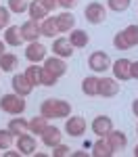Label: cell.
I'll use <instances>...</instances> for the list:
<instances>
[{
    "label": "cell",
    "instance_id": "obj_10",
    "mask_svg": "<svg viewBox=\"0 0 138 157\" xmlns=\"http://www.w3.org/2000/svg\"><path fill=\"white\" fill-rule=\"evenodd\" d=\"M65 132L69 134V136H82V134L86 132V120H84L82 115L69 117L67 124H65Z\"/></svg>",
    "mask_w": 138,
    "mask_h": 157
},
{
    "label": "cell",
    "instance_id": "obj_28",
    "mask_svg": "<svg viewBox=\"0 0 138 157\" xmlns=\"http://www.w3.org/2000/svg\"><path fill=\"white\" fill-rule=\"evenodd\" d=\"M29 9V0H9V11L21 15Z\"/></svg>",
    "mask_w": 138,
    "mask_h": 157
},
{
    "label": "cell",
    "instance_id": "obj_4",
    "mask_svg": "<svg viewBox=\"0 0 138 157\" xmlns=\"http://www.w3.org/2000/svg\"><path fill=\"white\" fill-rule=\"evenodd\" d=\"M84 17H86L88 23L99 25V23H103V21L107 19V9H105L100 2H90V4L86 6V11H84Z\"/></svg>",
    "mask_w": 138,
    "mask_h": 157
},
{
    "label": "cell",
    "instance_id": "obj_43",
    "mask_svg": "<svg viewBox=\"0 0 138 157\" xmlns=\"http://www.w3.org/2000/svg\"><path fill=\"white\" fill-rule=\"evenodd\" d=\"M136 132H138V128H136Z\"/></svg>",
    "mask_w": 138,
    "mask_h": 157
},
{
    "label": "cell",
    "instance_id": "obj_41",
    "mask_svg": "<svg viewBox=\"0 0 138 157\" xmlns=\"http://www.w3.org/2000/svg\"><path fill=\"white\" fill-rule=\"evenodd\" d=\"M4 46H6V42H0V57L4 55Z\"/></svg>",
    "mask_w": 138,
    "mask_h": 157
},
{
    "label": "cell",
    "instance_id": "obj_11",
    "mask_svg": "<svg viewBox=\"0 0 138 157\" xmlns=\"http://www.w3.org/2000/svg\"><path fill=\"white\" fill-rule=\"evenodd\" d=\"M119 92V84L115 78H99V97H115Z\"/></svg>",
    "mask_w": 138,
    "mask_h": 157
},
{
    "label": "cell",
    "instance_id": "obj_25",
    "mask_svg": "<svg viewBox=\"0 0 138 157\" xmlns=\"http://www.w3.org/2000/svg\"><path fill=\"white\" fill-rule=\"evenodd\" d=\"M17 65H19V59H17V55L4 52V55L0 57V69H2V71H13Z\"/></svg>",
    "mask_w": 138,
    "mask_h": 157
},
{
    "label": "cell",
    "instance_id": "obj_34",
    "mask_svg": "<svg viewBox=\"0 0 138 157\" xmlns=\"http://www.w3.org/2000/svg\"><path fill=\"white\" fill-rule=\"evenodd\" d=\"M9 23H11V11L6 6H0V29L9 27Z\"/></svg>",
    "mask_w": 138,
    "mask_h": 157
},
{
    "label": "cell",
    "instance_id": "obj_20",
    "mask_svg": "<svg viewBox=\"0 0 138 157\" xmlns=\"http://www.w3.org/2000/svg\"><path fill=\"white\" fill-rule=\"evenodd\" d=\"M54 21H57L59 32H71L75 27V17L71 13H61L59 17H54Z\"/></svg>",
    "mask_w": 138,
    "mask_h": 157
},
{
    "label": "cell",
    "instance_id": "obj_26",
    "mask_svg": "<svg viewBox=\"0 0 138 157\" xmlns=\"http://www.w3.org/2000/svg\"><path fill=\"white\" fill-rule=\"evenodd\" d=\"M25 78H27L34 86L42 84V67H38V63H32V67L25 69Z\"/></svg>",
    "mask_w": 138,
    "mask_h": 157
},
{
    "label": "cell",
    "instance_id": "obj_2",
    "mask_svg": "<svg viewBox=\"0 0 138 157\" xmlns=\"http://www.w3.org/2000/svg\"><path fill=\"white\" fill-rule=\"evenodd\" d=\"M0 109H2L4 113H11V115H21L25 111V101H23V97H19L17 92L4 94V97L0 98Z\"/></svg>",
    "mask_w": 138,
    "mask_h": 157
},
{
    "label": "cell",
    "instance_id": "obj_16",
    "mask_svg": "<svg viewBox=\"0 0 138 157\" xmlns=\"http://www.w3.org/2000/svg\"><path fill=\"white\" fill-rule=\"evenodd\" d=\"M105 138H107V143L111 145L113 151H121V149H125V145H128V136H125L121 130H111Z\"/></svg>",
    "mask_w": 138,
    "mask_h": 157
},
{
    "label": "cell",
    "instance_id": "obj_33",
    "mask_svg": "<svg viewBox=\"0 0 138 157\" xmlns=\"http://www.w3.org/2000/svg\"><path fill=\"white\" fill-rule=\"evenodd\" d=\"M57 75H52V73L46 69V67H42V86H54L57 84Z\"/></svg>",
    "mask_w": 138,
    "mask_h": 157
},
{
    "label": "cell",
    "instance_id": "obj_35",
    "mask_svg": "<svg viewBox=\"0 0 138 157\" xmlns=\"http://www.w3.org/2000/svg\"><path fill=\"white\" fill-rule=\"evenodd\" d=\"M67 155H71L69 153V147H65V145L52 147V157H67Z\"/></svg>",
    "mask_w": 138,
    "mask_h": 157
},
{
    "label": "cell",
    "instance_id": "obj_18",
    "mask_svg": "<svg viewBox=\"0 0 138 157\" xmlns=\"http://www.w3.org/2000/svg\"><path fill=\"white\" fill-rule=\"evenodd\" d=\"M113 153H115V151L111 149V145L107 143L105 136H100L99 140L92 145V155H94V157H111Z\"/></svg>",
    "mask_w": 138,
    "mask_h": 157
},
{
    "label": "cell",
    "instance_id": "obj_21",
    "mask_svg": "<svg viewBox=\"0 0 138 157\" xmlns=\"http://www.w3.org/2000/svg\"><path fill=\"white\" fill-rule=\"evenodd\" d=\"M82 92L86 97H99V78L94 75H88L82 80Z\"/></svg>",
    "mask_w": 138,
    "mask_h": 157
},
{
    "label": "cell",
    "instance_id": "obj_31",
    "mask_svg": "<svg viewBox=\"0 0 138 157\" xmlns=\"http://www.w3.org/2000/svg\"><path fill=\"white\" fill-rule=\"evenodd\" d=\"M113 44H115V48H117V50H128V48H132V46H130V42L125 40L124 32H117V34H115V38H113Z\"/></svg>",
    "mask_w": 138,
    "mask_h": 157
},
{
    "label": "cell",
    "instance_id": "obj_7",
    "mask_svg": "<svg viewBox=\"0 0 138 157\" xmlns=\"http://www.w3.org/2000/svg\"><path fill=\"white\" fill-rule=\"evenodd\" d=\"M130 65H132L130 59H117L115 63H111V69H113L115 80H119V82L132 80V75H130Z\"/></svg>",
    "mask_w": 138,
    "mask_h": 157
},
{
    "label": "cell",
    "instance_id": "obj_5",
    "mask_svg": "<svg viewBox=\"0 0 138 157\" xmlns=\"http://www.w3.org/2000/svg\"><path fill=\"white\" fill-rule=\"evenodd\" d=\"M11 86H13V90L23 98L27 97V94H32V90H34V84L25 78V73H15L13 80H11Z\"/></svg>",
    "mask_w": 138,
    "mask_h": 157
},
{
    "label": "cell",
    "instance_id": "obj_8",
    "mask_svg": "<svg viewBox=\"0 0 138 157\" xmlns=\"http://www.w3.org/2000/svg\"><path fill=\"white\" fill-rule=\"evenodd\" d=\"M46 46L40 44V42H29V46L25 48V59L29 63H40V61L46 59Z\"/></svg>",
    "mask_w": 138,
    "mask_h": 157
},
{
    "label": "cell",
    "instance_id": "obj_22",
    "mask_svg": "<svg viewBox=\"0 0 138 157\" xmlns=\"http://www.w3.org/2000/svg\"><path fill=\"white\" fill-rule=\"evenodd\" d=\"M27 13H29V17H32L34 21H42V19H46V15H48V11L44 9V4H42L40 0H32Z\"/></svg>",
    "mask_w": 138,
    "mask_h": 157
},
{
    "label": "cell",
    "instance_id": "obj_27",
    "mask_svg": "<svg viewBox=\"0 0 138 157\" xmlns=\"http://www.w3.org/2000/svg\"><path fill=\"white\" fill-rule=\"evenodd\" d=\"M46 126H48V117H44L42 113H40V117H34V120L29 121V130L34 134H40V136L46 130Z\"/></svg>",
    "mask_w": 138,
    "mask_h": 157
},
{
    "label": "cell",
    "instance_id": "obj_9",
    "mask_svg": "<svg viewBox=\"0 0 138 157\" xmlns=\"http://www.w3.org/2000/svg\"><path fill=\"white\" fill-rule=\"evenodd\" d=\"M19 29H21L23 40H27V42H38V38L42 36V32H40V23H38V21H34V19L25 21Z\"/></svg>",
    "mask_w": 138,
    "mask_h": 157
},
{
    "label": "cell",
    "instance_id": "obj_36",
    "mask_svg": "<svg viewBox=\"0 0 138 157\" xmlns=\"http://www.w3.org/2000/svg\"><path fill=\"white\" fill-rule=\"evenodd\" d=\"M40 2H42V4H44V9H46V11H54V9H57V6H59V0H40Z\"/></svg>",
    "mask_w": 138,
    "mask_h": 157
},
{
    "label": "cell",
    "instance_id": "obj_29",
    "mask_svg": "<svg viewBox=\"0 0 138 157\" xmlns=\"http://www.w3.org/2000/svg\"><path fill=\"white\" fill-rule=\"evenodd\" d=\"M124 36H125V40L130 42V46H138V25H128L124 29Z\"/></svg>",
    "mask_w": 138,
    "mask_h": 157
},
{
    "label": "cell",
    "instance_id": "obj_37",
    "mask_svg": "<svg viewBox=\"0 0 138 157\" xmlns=\"http://www.w3.org/2000/svg\"><path fill=\"white\" fill-rule=\"evenodd\" d=\"M75 4H77V0H59V6H63V9H73Z\"/></svg>",
    "mask_w": 138,
    "mask_h": 157
},
{
    "label": "cell",
    "instance_id": "obj_30",
    "mask_svg": "<svg viewBox=\"0 0 138 157\" xmlns=\"http://www.w3.org/2000/svg\"><path fill=\"white\" fill-rule=\"evenodd\" d=\"M107 6L115 13H124L130 6V0H107Z\"/></svg>",
    "mask_w": 138,
    "mask_h": 157
},
{
    "label": "cell",
    "instance_id": "obj_12",
    "mask_svg": "<svg viewBox=\"0 0 138 157\" xmlns=\"http://www.w3.org/2000/svg\"><path fill=\"white\" fill-rule=\"evenodd\" d=\"M36 138L32 136V134H21V136H17V149H19V153L21 155H34L36 153Z\"/></svg>",
    "mask_w": 138,
    "mask_h": 157
},
{
    "label": "cell",
    "instance_id": "obj_6",
    "mask_svg": "<svg viewBox=\"0 0 138 157\" xmlns=\"http://www.w3.org/2000/svg\"><path fill=\"white\" fill-rule=\"evenodd\" d=\"M52 55L61 59H69L73 55V44L69 42V38H57L52 42Z\"/></svg>",
    "mask_w": 138,
    "mask_h": 157
},
{
    "label": "cell",
    "instance_id": "obj_39",
    "mask_svg": "<svg viewBox=\"0 0 138 157\" xmlns=\"http://www.w3.org/2000/svg\"><path fill=\"white\" fill-rule=\"evenodd\" d=\"M19 155H21L19 149H17V151H6V153H4V157H19Z\"/></svg>",
    "mask_w": 138,
    "mask_h": 157
},
{
    "label": "cell",
    "instance_id": "obj_13",
    "mask_svg": "<svg viewBox=\"0 0 138 157\" xmlns=\"http://www.w3.org/2000/svg\"><path fill=\"white\" fill-rule=\"evenodd\" d=\"M44 67L52 75H57V78H61V75L67 73V65H65V61L61 57H48V59H44Z\"/></svg>",
    "mask_w": 138,
    "mask_h": 157
},
{
    "label": "cell",
    "instance_id": "obj_24",
    "mask_svg": "<svg viewBox=\"0 0 138 157\" xmlns=\"http://www.w3.org/2000/svg\"><path fill=\"white\" fill-rule=\"evenodd\" d=\"M40 32H42V36H46V38L57 36V34H59V27H57L54 17H46V19H42V23H40Z\"/></svg>",
    "mask_w": 138,
    "mask_h": 157
},
{
    "label": "cell",
    "instance_id": "obj_1",
    "mask_svg": "<svg viewBox=\"0 0 138 157\" xmlns=\"http://www.w3.org/2000/svg\"><path fill=\"white\" fill-rule=\"evenodd\" d=\"M40 113L48 120H54V117H67L71 113V105L63 98H46L42 101L40 105Z\"/></svg>",
    "mask_w": 138,
    "mask_h": 157
},
{
    "label": "cell",
    "instance_id": "obj_38",
    "mask_svg": "<svg viewBox=\"0 0 138 157\" xmlns=\"http://www.w3.org/2000/svg\"><path fill=\"white\" fill-rule=\"evenodd\" d=\"M130 75L138 80V61H132V65H130Z\"/></svg>",
    "mask_w": 138,
    "mask_h": 157
},
{
    "label": "cell",
    "instance_id": "obj_17",
    "mask_svg": "<svg viewBox=\"0 0 138 157\" xmlns=\"http://www.w3.org/2000/svg\"><path fill=\"white\" fill-rule=\"evenodd\" d=\"M4 42H6V46H21V44H23V36H21L19 25H9V27H6V32H4Z\"/></svg>",
    "mask_w": 138,
    "mask_h": 157
},
{
    "label": "cell",
    "instance_id": "obj_15",
    "mask_svg": "<svg viewBox=\"0 0 138 157\" xmlns=\"http://www.w3.org/2000/svg\"><path fill=\"white\" fill-rule=\"evenodd\" d=\"M61 138H63V134L59 128H54V126H46V130L42 132V143L46 147H57V145H61Z\"/></svg>",
    "mask_w": 138,
    "mask_h": 157
},
{
    "label": "cell",
    "instance_id": "obj_42",
    "mask_svg": "<svg viewBox=\"0 0 138 157\" xmlns=\"http://www.w3.org/2000/svg\"><path fill=\"white\" fill-rule=\"evenodd\" d=\"M134 157H138V145H136V149H134Z\"/></svg>",
    "mask_w": 138,
    "mask_h": 157
},
{
    "label": "cell",
    "instance_id": "obj_23",
    "mask_svg": "<svg viewBox=\"0 0 138 157\" xmlns=\"http://www.w3.org/2000/svg\"><path fill=\"white\" fill-rule=\"evenodd\" d=\"M9 130H11L13 136H21V134H25L29 130V121H25L23 117H13L9 121Z\"/></svg>",
    "mask_w": 138,
    "mask_h": 157
},
{
    "label": "cell",
    "instance_id": "obj_3",
    "mask_svg": "<svg viewBox=\"0 0 138 157\" xmlns=\"http://www.w3.org/2000/svg\"><path fill=\"white\" fill-rule=\"evenodd\" d=\"M88 67H90L92 71H96V73H103V71H107V69H111V59H109L107 52L94 50V52L88 57Z\"/></svg>",
    "mask_w": 138,
    "mask_h": 157
},
{
    "label": "cell",
    "instance_id": "obj_32",
    "mask_svg": "<svg viewBox=\"0 0 138 157\" xmlns=\"http://www.w3.org/2000/svg\"><path fill=\"white\" fill-rule=\"evenodd\" d=\"M13 145V134L11 130L6 128V130H0V149L4 151V149H9Z\"/></svg>",
    "mask_w": 138,
    "mask_h": 157
},
{
    "label": "cell",
    "instance_id": "obj_14",
    "mask_svg": "<svg viewBox=\"0 0 138 157\" xmlns=\"http://www.w3.org/2000/svg\"><path fill=\"white\" fill-rule=\"evenodd\" d=\"M111 130H113L111 117H107V115H99V117H94V121H92V132H94V134H99V136H107Z\"/></svg>",
    "mask_w": 138,
    "mask_h": 157
},
{
    "label": "cell",
    "instance_id": "obj_19",
    "mask_svg": "<svg viewBox=\"0 0 138 157\" xmlns=\"http://www.w3.org/2000/svg\"><path fill=\"white\" fill-rule=\"evenodd\" d=\"M69 42L73 44V48H84V46H88V42H90V36H88L84 29H71L69 32Z\"/></svg>",
    "mask_w": 138,
    "mask_h": 157
},
{
    "label": "cell",
    "instance_id": "obj_40",
    "mask_svg": "<svg viewBox=\"0 0 138 157\" xmlns=\"http://www.w3.org/2000/svg\"><path fill=\"white\" fill-rule=\"evenodd\" d=\"M132 111H134V115L138 117V98L134 101V103H132Z\"/></svg>",
    "mask_w": 138,
    "mask_h": 157
}]
</instances>
